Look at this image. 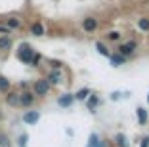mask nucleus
<instances>
[{"label": "nucleus", "instance_id": "23", "mask_svg": "<svg viewBox=\"0 0 149 147\" xmlns=\"http://www.w3.org/2000/svg\"><path fill=\"white\" fill-rule=\"evenodd\" d=\"M107 38L117 42V40H120V33H118V31H111V33H107Z\"/></svg>", "mask_w": 149, "mask_h": 147}, {"label": "nucleus", "instance_id": "17", "mask_svg": "<svg viewBox=\"0 0 149 147\" xmlns=\"http://www.w3.org/2000/svg\"><path fill=\"white\" fill-rule=\"evenodd\" d=\"M31 35H35V36H44V27L40 25V23H33V25H31Z\"/></svg>", "mask_w": 149, "mask_h": 147}, {"label": "nucleus", "instance_id": "3", "mask_svg": "<svg viewBox=\"0 0 149 147\" xmlns=\"http://www.w3.org/2000/svg\"><path fill=\"white\" fill-rule=\"evenodd\" d=\"M35 100H36V95L33 94V92H21L19 94V105L21 107H31L33 103H35Z\"/></svg>", "mask_w": 149, "mask_h": 147}, {"label": "nucleus", "instance_id": "18", "mask_svg": "<svg viewBox=\"0 0 149 147\" xmlns=\"http://www.w3.org/2000/svg\"><path fill=\"white\" fill-rule=\"evenodd\" d=\"M90 94H92V92H90V88H82V90H79L77 94H74V100L84 101V100H86V98H88Z\"/></svg>", "mask_w": 149, "mask_h": 147}, {"label": "nucleus", "instance_id": "27", "mask_svg": "<svg viewBox=\"0 0 149 147\" xmlns=\"http://www.w3.org/2000/svg\"><path fill=\"white\" fill-rule=\"evenodd\" d=\"M0 33H2V36H8L10 35V29H8V27H4V25H0Z\"/></svg>", "mask_w": 149, "mask_h": 147}, {"label": "nucleus", "instance_id": "16", "mask_svg": "<svg viewBox=\"0 0 149 147\" xmlns=\"http://www.w3.org/2000/svg\"><path fill=\"white\" fill-rule=\"evenodd\" d=\"M10 86H12V84H10V80L6 77H2V75H0V92H2V94H8V92H10Z\"/></svg>", "mask_w": 149, "mask_h": 147}, {"label": "nucleus", "instance_id": "2", "mask_svg": "<svg viewBox=\"0 0 149 147\" xmlns=\"http://www.w3.org/2000/svg\"><path fill=\"white\" fill-rule=\"evenodd\" d=\"M50 92V84L46 82V78H38V80H35V84H33V94L38 95V98H44V95H48Z\"/></svg>", "mask_w": 149, "mask_h": 147}, {"label": "nucleus", "instance_id": "20", "mask_svg": "<svg viewBox=\"0 0 149 147\" xmlns=\"http://www.w3.org/2000/svg\"><path fill=\"white\" fill-rule=\"evenodd\" d=\"M96 50L101 54V56H105V57H109V56H111L109 50H107V46H105V44H101V42H96Z\"/></svg>", "mask_w": 149, "mask_h": 147}, {"label": "nucleus", "instance_id": "10", "mask_svg": "<svg viewBox=\"0 0 149 147\" xmlns=\"http://www.w3.org/2000/svg\"><path fill=\"white\" fill-rule=\"evenodd\" d=\"M97 103H100V98H97V95L90 94V95L86 98V107H88V111H90V113H96Z\"/></svg>", "mask_w": 149, "mask_h": 147}, {"label": "nucleus", "instance_id": "14", "mask_svg": "<svg viewBox=\"0 0 149 147\" xmlns=\"http://www.w3.org/2000/svg\"><path fill=\"white\" fill-rule=\"evenodd\" d=\"M109 57H111V65H113V67H120V65L126 61V57L120 56V54H115V56H109Z\"/></svg>", "mask_w": 149, "mask_h": 147}, {"label": "nucleus", "instance_id": "12", "mask_svg": "<svg viewBox=\"0 0 149 147\" xmlns=\"http://www.w3.org/2000/svg\"><path fill=\"white\" fill-rule=\"evenodd\" d=\"M12 48V38L10 36H0V52H8Z\"/></svg>", "mask_w": 149, "mask_h": 147}, {"label": "nucleus", "instance_id": "11", "mask_svg": "<svg viewBox=\"0 0 149 147\" xmlns=\"http://www.w3.org/2000/svg\"><path fill=\"white\" fill-rule=\"evenodd\" d=\"M6 103H8L10 107H17L19 105V94L17 92H8V95H6Z\"/></svg>", "mask_w": 149, "mask_h": 147}, {"label": "nucleus", "instance_id": "25", "mask_svg": "<svg viewBox=\"0 0 149 147\" xmlns=\"http://www.w3.org/2000/svg\"><path fill=\"white\" fill-rule=\"evenodd\" d=\"M38 63H40V54H35V57H33L31 65H33V67H38Z\"/></svg>", "mask_w": 149, "mask_h": 147}, {"label": "nucleus", "instance_id": "26", "mask_svg": "<svg viewBox=\"0 0 149 147\" xmlns=\"http://www.w3.org/2000/svg\"><path fill=\"white\" fill-rule=\"evenodd\" d=\"M50 65H52V69H61V61H50Z\"/></svg>", "mask_w": 149, "mask_h": 147}, {"label": "nucleus", "instance_id": "9", "mask_svg": "<svg viewBox=\"0 0 149 147\" xmlns=\"http://www.w3.org/2000/svg\"><path fill=\"white\" fill-rule=\"evenodd\" d=\"M86 147H107V143L103 141V139H101L97 134H90V138H88V145H86Z\"/></svg>", "mask_w": 149, "mask_h": 147}, {"label": "nucleus", "instance_id": "21", "mask_svg": "<svg viewBox=\"0 0 149 147\" xmlns=\"http://www.w3.org/2000/svg\"><path fill=\"white\" fill-rule=\"evenodd\" d=\"M138 27H140V31H149V19L141 17L140 21H138Z\"/></svg>", "mask_w": 149, "mask_h": 147}, {"label": "nucleus", "instance_id": "19", "mask_svg": "<svg viewBox=\"0 0 149 147\" xmlns=\"http://www.w3.org/2000/svg\"><path fill=\"white\" fill-rule=\"evenodd\" d=\"M115 143H117L118 147H128V143H126V136H124L123 132L115 134Z\"/></svg>", "mask_w": 149, "mask_h": 147}, {"label": "nucleus", "instance_id": "29", "mask_svg": "<svg viewBox=\"0 0 149 147\" xmlns=\"http://www.w3.org/2000/svg\"><path fill=\"white\" fill-rule=\"evenodd\" d=\"M147 100H149V98H147Z\"/></svg>", "mask_w": 149, "mask_h": 147}, {"label": "nucleus", "instance_id": "22", "mask_svg": "<svg viewBox=\"0 0 149 147\" xmlns=\"http://www.w3.org/2000/svg\"><path fill=\"white\" fill-rule=\"evenodd\" d=\"M0 147H12V141L6 134H0Z\"/></svg>", "mask_w": 149, "mask_h": 147}, {"label": "nucleus", "instance_id": "8", "mask_svg": "<svg viewBox=\"0 0 149 147\" xmlns=\"http://www.w3.org/2000/svg\"><path fill=\"white\" fill-rule=\"evenodd\" d=\"M97 25H100V23H97V19H94V17H86L82 21V29L86 31V33H94V31L97 29Z\"/></svg>", "mask_w": 149, "mask_h": 147}, {"label": "nucleus", "instance_id": "4", "mask_svg": "<svg viewBox=\"0 0 149 147\" xmlns=\"http://www.w3.org/2000/svg\"><path fill=\"white\" fill-rule=\"evenodd\" d=\"M46 82L50 84V86H57V84H61L63 82V75L59 69H52V73L46 77Z\"/></svg>", "mask_w": 149, "mask_h": 147}, {"label": "nucleus", "instance_id": "28", "mask_svg": "<svg viewBox=\"0 0 149 147\" xmlns=\"http://www.w3.org/2000/svg\"><path fill=\"white\" fill-rule=\"evenodd\" d=\"M140 147H149V136H147V138H143V139H141Z\"/></svg>", "mask_w": 149, "mask_h": 147}, {"label": "nucleus", "instance_id": "24", "mask_svg": "<svg viewBox=\"0 0 149 147\" xmlns=\"http://www.w3.org/2000/svg\"><path fill=\"white\" fill-rule=\"evenodd\" d=\"M27 139H29V136L21 134V136H19V139H17V145L19 147H27Z\"/></svg>", "mask_w": 149, "mask_h": 147}, {"label": "nucleus", "instance_id": "6", "mask_svg": "<svg viewBox=\"0 0 149 147\" xmlns=\"http://www.w3.org/2000/svg\"><path fill=\"white\" fill-rule=\"evenodd\" d=\"M40 121V113L38 111H27L25 115H23V122L25 124H36V122Z\"/></svg>", "mask_w": 149, "mask_h": 147}, {"label": "nucleus", "instance_id": "5", "mask_svg": "<svg viewBox=\"0 0 149 147\" xmlns=\"http://www.w3.org/2000/svg\"><path fill=\"white\" fill-rule=\"evenodd\" d=\"M136 48H138V44L134 42V40H130V42L123 44V46H118V54H120V56H124V57H128L132 52H134V50H136Z\"/></svg>", "mask_w": 149, "mask_h": 147}, {"label": "nucleus", "instance_id": "13", "mask_svg": "<svg viewBox=\"0 0 149 147\" xmlns=\"http://www.w3.org/2000/svg\"><path fill=\"white\" fill-rule=\"evenodd\" d=\"M6 27H8L10 31H12V29H19V27H21V19H17V17H8V19H6Z\"/></svg>", "mask_w": 149, "mask_h": 147}, {"label": "nucleus", "instance_id": "1", "mask_svg": "<svg viewBox=\"0 0 149 147\" xmlns=\"http://www.w3.org/2000/svg\"><path fill=\"white\" fill-rule=\"evenodd\" d=\"M33 57H35V50H33V46H31V44H27V42L19 44V50H17V59H19V61H23V63H29V65H31Z\"/></svg>", "mask_w": 149, "mask_h": 147}, {"label": "nucleus", "instance_id": "15", "mask_svg": "<svg viewBox=\"0 0 149 147\" xmlns=\"http://www.w3.org/2000/svg\"><path fill=\"white\" fill-rule=\"evenodd\" d=\"M136 115H138V122L143 126L145 122H147V113H145V109L143 107H138L136 109Z\"/></svg>", "mask_w": 149, "mask_h": 147}, {"label": "nucleus", "instance_id": "7", "mask_svg": "<svg viewBox=\"0 0 149 147\" xmlns=\"http://www.w3.org/2000/svg\"><path fill=\"white\" fill-rule=\"evenodd\" d=\"M74 103V95L73 94H63L57 98V105L59 107H71V105Z\"/></svg>", "mask_w": 149, "mask_h": 147}]
</instances>
